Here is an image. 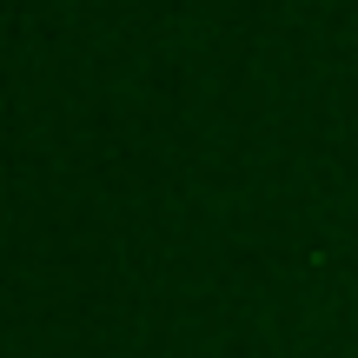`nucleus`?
I'll list each match as a JSON object with an SVG mask.
<instances>
[]
</instances>
